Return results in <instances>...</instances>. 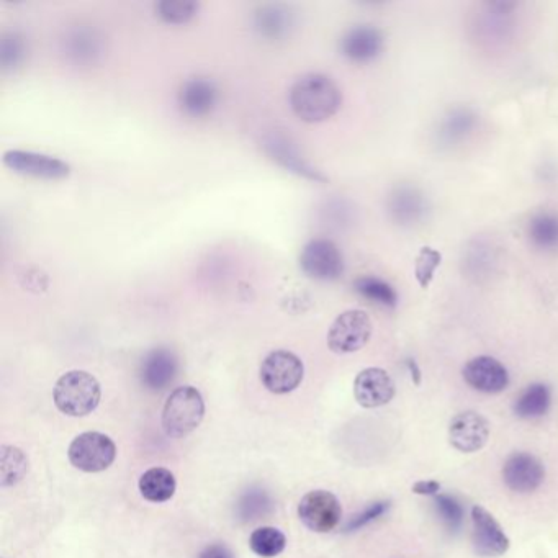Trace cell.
Listing matches in <instances>:
<instances>
[{
  "label": "cell",
  "mask_w": 558,
  "mask_h": 558,
  "mask_svg": "<svg viewBox=\"0 0 558 558\" xmlns=\"http://www.w3.org/2000/svg\"><path fill=\"white\" fill-rule=\"evenodd\" d=\"M290 107L300 120L320 123L333 117L342 104L341 89L324 74H305L290 89Z\"/></svg>",
  "instance_id": "1"
},
{
  "label": "cell",
  "mask_w": 558,
  "mask_h": 558,
  "mask_svg": "<svg viewBox=\"0 0 558 558\" xmlns=\"http://www.w3.org/2000/svg\"><path fill=\"white\" fill-rule=\"evenodd\" d=\"M100 383L84 370H72L59 378L54 387V405L68 416H86L99 406Z\"/></svg>",
  "instance_id": "2"
},
{
  "label": "cell",
  "mask_w": 558,
  "mask_h": 558,
  "mask_svg": "<svg viewBox=\"0 0 558 558\" xmlns=\"http://www.w3.org/2000/svg\"><path fill=\"white\" fill-rule=\"evenodd\" d=\"M205 403L194 387H179L167 398L162 411V426L167 436L184 437L202 423Z\"/></svg>",
  "instance_id": "3"
},
{
  "label": "cell",
  "mask_w": 558,
  "mask_h": 558,
  "mask_svg": "<svg viewBox=\"0 0 558 558\" xmlns=\"http://www.w3.org/2000/svg\"><path fill=\"white\" fill-rule=\"evenodd\" d=\"M69 460L82 472H104L117 457V447L110 437L100 432H84L69 446Z\"/></svg>",
  "instance_id": "4"
},
{
  "label": "cell",
  "mask_w": 558,
  "mask_h": 558,
  "mask_svg": "<svg viewBox=\"0 0 558 558\" xmlns=\"http://www.w3.org/2000/svg\"><path fill=\"white\" fill-rule=\"evenodd\" d=\"M370 336L372 321L365 311H344L329 328L328 346L336 354H351L360 351Z\"/></svg>",
  "instance_id": "5"
},
{
  "label": "cell",
  "mask_w": 558,
  "mask_h": 558,
  "mask_svg": "<svg viewBox=\"0 0 558 558\" xmlns=\"http://www.w3.org/2000/svg\"><path fill=\"white\" fill-rule=\"evenodd\" d=\"M305 375L300 357L293 352H270L261 364V380L264 387L275 395H285L298 388Z\"/></svg>",
  "instance_id": "6"
},
{
  "label": "cell",
  "mask_w": 558,
  "mask_h": 558,
  "mask_svg": "<svg viewBox=\"0 0 558 558\" xmlns=\"http://www.w3.org/2000/svg\"><path fill=\"white\" fill-rule=\"evenodd\" d=\"M300 267L310 279L331 282L344 274V259L338 246L329 239H311L300 254Z\"/></svg>",
  "instance_id": "7"
},
{
  "label": "cell",
  "mask_w": 558,
  "mask_h": 558,
  "mask_svg": "<svg viewBox=\"0 0 558 558\" xmlns=\"http://www.w3.org/2000/svg\"><path fill=\"white\" fill-rule=\"evenodd\" d=\"M298 516L310 531L326 534L334 531L341 521V503L329 491H310L298 504Z\"/></svg>",
  "instance_id": "8"
},
{
  "label": "cell",
  "mask_w": 558,
  "mask_h": 558,
  "mask_svg": "<svg viewBox=\"0 0 558 558\" xmlns=\"http://www.w3.org/2000/svg\"><path fill=\"white\" fill-rule=\"evenodd\" d=\"M428 197L414 185L401 184L388 195L387 212L393 223L403 228H413L428 220Z\"/></svg>",
  "instance_id": "9"
},
{
  "label": "cell",
  "mask_w": 558,
  "mask_h": 558,
  "mask_svg": "<svg viewBox=\"0 0 558 558\" xmlns=\"http://www.w3.org/2000/svg\"><path fill=\"white\" fill-rule=\"evenodd\" d=\"M4 164L10 171L35 179L59 180L71 174V167L61 159L32 151H7L4 153Z\"/></svg>",
  "instance_id": "10"
},
{
  "label": "cell",
  "mask_w": 558,
  "mask_h": 558,
  "mask_svg": "<svg viewBox=\"0 0 558 558\" xmlns=\"http://www.w3.org/2000/svg\"><path fill=\"white\" fill-rule=\"evenodd\" d=\"M503 478L509 490L532 493L544 483L545 468L536 455L514 452L504 462Z\"/></svg>",
  "instance_id": "11"
},
{
  "label": "cell",
  "mask_w": 558,
  "mask_h": 558,
  "mask_svg": "<svg viewBox=\"0 0 558 558\" xmlns=\"http://www.w3.org/2000/svg\"><path fill=\"white\" fill-rule=\"evenodd\" d=\"M490 437V424L482 414L464 411L452 418L449 424V441L455 449L472 454L483 449Z\"/></svg>",
  "instance_id": "12"
},
{
  "label": "cell",
  "mask_w": 558,
  "mask_h": 558,
  "mask_svg": "<svg viewBox=\"0 0 558 558\" xmlns=\"http://www.w3.org/2000/svg\"><path fill=\"white\" fill-rule=\"evenodd\" d=\"M473 549L480 557H500L509 549V539L500 524L482 506H473Z\"/></svg>",
  "instance_id": "13"
},
{
  "label": "cell",
  "mask_w": 558,
  "mask_h": 558,
  "mask_svg": "<svg viewBox=\"0 0 558 558\" xmlns=\"http://www.w3.org/2000/svg\"><path fill=\"white\" fill-rule=\"evenodd\" d=\"M354 396L364 408L387 405L395 396V382L387 370L370 367L362 370L354 380Z\"/></svg>",
  "instance_id": "14"
},
{
  "label": "cell",
  "mask_w": 558,
  "mask_h": 558,
  "mask_svg": "<svg viewBox=\"0 0 558 558\" xmlns=\"http://www.w3.org/2000/svg\"><path fill=\"white\" fill-rule=\"evenodd\" d=\"M465 382L478 392L500 393L509 385L506 367L495 357L480 356L467 362L464 367Z\"/></svg>",
  "instance_id": "15"
},
{
  "label": "cell",
  "mask_w": 558,
  "mask_h": 558,
  "mask_svg": "<svg viewBox=\"0 0 558 558\" xmlns=\"http://www.w3.org/2000/svg\"><path fill=\"white\" fill-rule=\"evenodd\" d=\"M180 110L189 117H207L218 102V87L208 77H192L179 90Z\"/></svg>",
  "instance_id": "16"
},
{
  "label": "cell",
  "mask_w": 558,
  "mask_h": 558,
  "mask_svg": "<svg viewBox=\"0 0 558 558\" xmlns=\"http://www.w3.org/2000/svg\"><path fill=\"white\" fill-rule=\"evenodd\" d=\"M383 51V35L372 25H359L342 36L341 53L354 63H370Z\"/></svg>",
  "instance_id": "17"
},
{
  "label": "cell",
  "mask_w": 558,
  "mask_h": 558,
  "mask_svg": "<svg viewBox=\"0 0 558 558\" xmlns=\"http://www.w3.org/2000/svg\"><path fill=\"white\" fill-rule=\"evenodd\" d=\"M179 370V362L174 352L166 347H158L144 357L141 364V382L144 387L154 392L169 387Z\"/></svg>",
  "instance_id": "18"
},
{
  "label": "cell",
  "mask_w": 558,
  "mask_h": 558,
  "mask_svg": "<svg viewBox=\"0 0 558 558\" xmlns=\"http://www.w3.org/2000/svg\"><path fill=\"white\" fill-rule=\"evenodd\" d=\"M264 148H266L270 158L279 162L280 166H284L288 171L295 172L298 176L306 177V179L321 180V182L326 180V177L320 171L311 167L310 162L303 158L297 146L290 143V140H287L285 136L277 135V133L267 136L266 141H264Z\"/></svg>",
  "instance_id": "19"
},
{
  "label": "cell",
  "mask_w": 558,
  "mask_h": 558,
  "mask_svg": "<svg viewBox=\"0 0 558 558\" xmlns=\"http://www.w3.org/2000/svg\"><path fill=\"white\" fill-rule=\"evenodd\" d=\"M63 51L72 63L94 64L104 54V38L94 28H72L64 36Z\"/></svg>",
  "instance_id": "20"
},
{
  "label": "cell",
  "mask_w": 558,
  "mask_h": 558,
  "mask_svg": "<svg viewBox=\"0 0 558 558\" xmlns=\"http://www.w3.org/2000/svg\"><path fill=\"white\" fill-rule=\"evenodd\" d=\"M477 113L472 108L455 107L442 117L437 128V143L442 148H454L457 144L464 143L468 136L477 128Z\"/></svg>",
  "instance_id": "21"
},
{
  "label": "cell",
  "mask_w": 558,
  "mask_h": 558,
  "mask_svg": "<svg viewBox=\"0 0 558 558\" xmlns=\"http://www.w3.org/2000/svg\"><path fill=\"white\" fill-rule=\"evenodd\" d=\"M295 25V14L288 5H261L254 14V28L267 40H282L290 35Z\"/></svg>",
  "instance_id": "22"
},
{
  "label": "cell",
  "mask_w": 558,
  "mask_h": 558,
  "mask_svg": "<svg viewBox=\"0 0 558 558\" xmlns=\"http://www.w3.org/2000/svg\"><path fill=\"white\" fill-rule=\"evenodd\" d=\"M527 238L539 251H557L558 213L540 212L532 216L527 223Z\"/></svg>",
  "instance_id": "23"
},
{
  "label": "cell",
  "mask_w": 558,
  "mask_h": 558,
  "mask_svg": "<svg viewBox=\"0 0 558 558\" xmlns=\"http://www.w3.org/2000/svg\"><path fill=\"white\" fill-rule=\"evenodd\" d=\"M140 491L144 500L164 503L176 493V478L167 468H149L140 478Z\"/></svg>",
  "instance_id": "24"
},
{
  "label": "cell",
  "mask_w": 558,
  "mask_h": 558,
  "mask_svg": "<svg viewBox=\"0 0 558 558\" xmlns=\"http://www.w3.org/2000/svg\"><path fill=\"white\" fill-rule=\"evenodd\" d=\"M552 403L550 388L544 383H532L514 401V414L522 419H536L549 411Z\"/></svg>",
  "instance_id": "25"
},
{
  "label": "cell",
  "mask_w": 558,
  "mask_h": 558,
  "mask_svg": "<svg viewBox=\"0 0 558 558\" xmlns=\"http://www.w3.org/2000/svg\"><path fill=\"white\" fill-rule=\"evenodd\" d=\"M354 290L365 300L385 306V308H395L398 305V293H396L395 288L385 280L374 277V275L359 277L354 282Z\"/></svg>",
  "instance_id": "26"
},
{
  "label": "cell",
  "mask_w": 558,
  "mask_h": 558,
  "mask_svg": "<svg viewBox=\"0 0 558 558\" xmlns=\"http://www.w3.org/2000/svg\"><path fill=\"white\" fill-rule=\"evenodd\" d=\"M287 545L284 534L275 527H259L249 537V547L262 558H274L282 554Z\"/></svg>",
  "instance_id": "27"
},
{
  "label": "cell",
  "mask_w": 558,
  "mask_h": 558,
  "mask_svg": "<svg viewBox=\"0 0 558 558\" xmlns=\"http://www.w3.org/2000/svg\"><path fill=\"white\" fill-rule=\"evenodd\" d=\"M495 264V252L490 248V244L480 239L475 241L472 246L467 249V256H465L464 266L467 274L470 277H486L490 274Z\"/></svg>",
  "instance_id": "28"
},
{
  "label": "cell",
  "mask_w": 558,
  "mask_h": 558,
  "mask_svg": "<svg viewBox=\"0 0 558 558\" xmlns=\"http://www.w3.org/2000/svg\"><path fill=\"white\" fill-rule=\"evenodd\" d=\"M161 20L172 25H182L197 15L198 4L194 0H162L154 5Z\"/></svg>",
  "instance_id": "29"
},
{
  "label": "cell",
  "mask_w": 558,
  "mask_h": 558,
  "mask_svg": "<svg viewBox=\"0 0 558 558\" xmlns=\"http://www.w3.org/2000/svg\"><path fill=\"white\" fill-rule=\"evenodd\" d=\"M27 58V45L22 35L5 33L0 40V64L4 71H14Z\"/></svg>",
  "instance_id": "30"
},
{
  "label": "cell",
  "mask_w": 558,
  "mask_h": 558,
  "mask_svg": "<svg viewBox=\"0 0 558 558\" xmlns=\"http://www.w3.org/2000/svg\"><path fill=\"white\" fill-rule=\"evenodd\" d=\"M442 254L431 246H424L419 251L416 262H414V277L418 280L419 287L429 288L437 267L441 266Z\"/></svg>",
  "instance_id": "31"
},
{
  "label": "cell",
  "mask_w": 558,
  "mask_h": 558,
  "mask_svg": "<svg viewBox=\"0 0 558 558\" xmlns=\"http://www.w3.org/2000/svg\"><path fill=\"white\" fill-rule=\"evenodd\" d=\"M4 452L9 455L10 460L2 457V485H14L18 480H22L23 475L27 472V459L22 454V450L15 449V447H4Z\"/></svg>",
  "instance_id": "32"
},
{
  "label": "cell",
  "mask_w": 558,
  "mask_h": 558,
  "mask_svg": "<svg viewBox=\"0 0 558 558\" xmlns=\"http://www.w3.org/2000/svg\"><path fill=\"white\" fill-rule=\"evenodd\" d=\"M437 514L441 516L442 521L452 531H457L464 521V508L454 496L437 495L436 496Z\"/></svg>",
  "instance_id": "33"
},
{
  "label": "cell",
  "mask_w": 558,
  "mask_h": 558,
  "mask_svg": "<svg viewBox=\"0 0 558 558\" xmlns=\"http://www.w3.org/2000/svg\"><path fill=\"white\" fill-rule=\"evenodd\" d=\"M388 508H390V503H388V501H378V503L370 504L369 508L365 509L364 513H360L359 516H356V518L352 519V521L347 524L346 531H357L360 527L367 526L370 522H374L375 519L387 513Z\"/></svg>",
  "instance_id": "34"
},
{
  "label": "cell",
  "mask_w": 558,
  "mask_h": 558,
  "mask_svg": "<svg viewBox=\"0 0 558 558\" xmlns=\"http://www.w3.org/2000/svg\"><path fill=\"white\" fill-rule=\"evenodd\" d=\"M269 504V498H267L264 491L248 493V495L244 496V500L241 501V514L246 519H254L252 516H256L259 513L264 514V508H267Z\"/></svg>",
  "instance_id": "35"
},
{
  "label": "cell",
  "mask_w": 558,
  "mask_h": 558,
  "mask_svg": "<svg viewBox=\"0 0 558 558\" xmlns=\"http://www.w3.org/2000/svg\"><path fill=\"white\" fill-rule=\"evenodd\" d=\"M198 558H233V554L225 545L213 544L208 545L207 549H203Z\"/></svg>",
  "instance_id": "36"
},
{
  "label": "cell",
  "mask_w": 558,
  "mask_h": 558,
  "mask_svg": "<svg viewBox=\"0 0 558 558\" xmlns=\"http://www.w3.org/2000/svg\"><path fill=\"white\" fill-rule=\"evenodd\" d=\"M441 490V485L439 482H434V480H428V482H418L413 485V493L416 495H437Z\"/></svg>",
  "instance_id": "37"
},
{
  "label": "cell",
  "mask_w": 558,
  "mask_h": 558,
  "mask_svg": "<svg viewBox=\"0 0 558 558\" xmlns=\"http://www.w3.org/2000/svg\"><path fill=\"white\" fill-rule=\"evenodd\" d=\"M406 365H408V369H410L411 377L414 378V383H419V378H421V374H419L418 365L414 362L413 359L406 360Z\"/></svg>",
  "instance_id": "38"
}]
</instances>
